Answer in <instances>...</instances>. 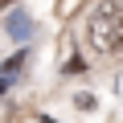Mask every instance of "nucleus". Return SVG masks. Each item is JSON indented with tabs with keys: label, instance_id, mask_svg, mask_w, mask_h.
<instances>
[{
	"label": "nucleus",
	"instance_id": "nucleus-2",
	"mask_svg": "<svg viewBox=\"0 0 123 123\" xmlns=\"http://www.w3.org/2000/svg\"><path fill=\"white\" fill-rule=\"evenodd\" d=\"M21 70H25V49H21V53H12L4 66H0V90H8V86L21 78Z\"/></svg>",
	"mask_w": 123,
	"mask_h": 123
},
{
	"label": "nucleus",
	"instance_id": "nucleus-1",
	"mask_svg": "<svg viewBox=\"0 0 123 123\" xmlns=\"http://www.w3.org/2000/svg\"><path fill=\"white\" fill-rule=\"evenodd\" d=\"M86 41L94 53H119L123 49V4L98 0L90 21H86Z\"/></svg>",
	"mask_w": 123,
	"mask_h": 123
},
{
	"label": "nucleus",
	"instance_id": "nucleus-4",
	"mask_svg": "<svg viewBox=\"0 0 123 123\" xmlns=\"http://www.w3.org/2000/svg\"><path fill=\"white\" fill-rule=\"evenodd\" d=\"M8 4H17V0H0V8H8Z\"/></svg>",
	"mask_w": 123,
	"mask_h": 123
},
{
	"label": "nucleus",
	"instance_id": "nucleus-3",
	"mask_svg": "<svg viewBox=\"0 0 123 123\" xmlns=\"http://www.w3.org/2000/svg\"><path fill=\"white\" fill-rule=\"evenodd\" d=\"M8 33H12L17 41H25V37L33 33V21H29L25 12H12V17H8Z\"/></svg>",
	"mask_w": 123,
	"mask_h": 123
}]
</instances>
